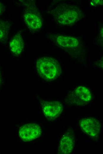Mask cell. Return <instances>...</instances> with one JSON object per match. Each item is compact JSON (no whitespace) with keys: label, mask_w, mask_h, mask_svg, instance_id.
I'll return each instance as SVG.
<instances>
[{"label":"cell","mask_w":103,"mask_h":154,"mask_svg":"<svg viewBox=\"0 0 103 154\" xmlns=\"http://www.w3.org/2000/svg\"><path fill=\"white\" fill-rule=\"evenodd\" d=\"M36 68L40 77L46 81L55 80L62 73L59 62L56 59L48 57L38 59L36 62Z\"/></svg>","instance_id":"7a4b0ae2"},{"label":"cell","mask_w":103,"mask_h":154,"mask_svg":"<svg viewBox=\"0 0 103 154\" xmlns=\"http://www.w3.org/2000/svg\"><path fill=\"white\" fill-rule=\"evenodd\" d=\"M11 25L10 21L0 19V43H6Z\"/></svg>","instance_id":"8fae6325"},{"label":"cell","mask_w":103,"mask_h":154,"mask_svg":"<svg viewBox=\"0 0 103 154\" xmlns=\"http://www.w3.org/2000/svg\"><path fill=\"white\" fill-rule=\"evenodd\" d=\"M51 13L56 23L62 26H71L83 16L81 10L77 6L60 4L51 10Z\"/></svg>","instance_id":"6da1fadb"},{"label":"cell","mask_w":103,"mask_h":154,"mask_svg":"<svg viewBox=\"0 0 103 154\" xmlns=\"http://www.w3.org/2000/svg\"><path fill=\"white\" fill-rule=\"evenodd\" d=\"M9 46L12 53L15 56L20 55L24 47V42L21 33H16L11 39Z\"/></svg>","instance_id":"30bf717a"},{"label":"cell","mask_w":103,"mask_h":154,"mask_svg":"<svg viewBox=\"0 0 103 154\" xmlns=\"http://www.w3.org/2000/svg\"><path fill=\"white\" fill-rule=\"evenodd\" d=\"M41 133V129L38 125L35 123H29L20 128L19 135L23 141L29 142L39 137Z\"/></svg>","instance_id":"52a82bcc"},{"label":"cell","mask_w":103,"mask_h":154,"mask_svg":"<svg viewBox=\"0 0 103 154\" xmlns=\"http://www.w3.org/2000/svg\"><path fill=\"white\" fill-rule=\"evenodd\" d=\"M80 127L82 131L91 138L97 137L100 130V123L97 119L94 118H86L79 121Z\"/></svg>","instance_id":"ba28073f"},{"label":"cell","mask_w":103,"mask_h":154,"mask_svg":"<svg viewBox=\"0 0 103 154\" xmlns=\"http://www.w3.org/2000/svg\"><path fill=\"white\" fill-rule=\"evenodd\" d=\"M2 81V78H1V72L0 71V85H1Z\"/></svg>","instance_id":"5bb4252c"},{"label":"cell","mask_w":103,"mask_h":154,"mask_svg":"<svg viewBox=\"0 0 103 154\" xmlns=\"http://www.w3.org/2000/svg\"><path fill=\"white\" fill-rule=\"evenodd\" d=\"M43 113L48 120L53 121L58 118L63 110L62 104L58 101H46L39 99Z\"/></svg>","instance_id":"8992f818"},{"label":"cell","mask_w":103,"mask_h":154,"mask_svg":"<svg viewBox=\"0 0 103 154\" xmlns=\"http://www.w3.org/2000/svg\"><path fill=\"white\" fill-rule=\"evenodd\" d=\"M24 6L23 17L24 22L31 32L39 30L43 24V19L34 0H20Z\"/></svg>","instance_id":"3957f363"},{"label":"cell","mask_w":103,"mask_h":154,"mask_svg":"<svg viewBox=\"0 0 103 154\" xmlns=\"http://www.w3.org/2000/svg\"><path fill=\"white\" fill-rule=\"evenodd\" d=\"M50 37L54 44L69 53L71 51L77 55V51L79 52L82 47V41L78 38L60 34L52 35Z\"/></svg>","instance_id":"277c9868"},{"label":"cell","mask_w":103,"mask_h":154,"mask_svg":"<svg viewBox=\"0 0 103 154\" xmlns=\"http://www.w3.org/2000/svg\"><path fill=\"white\" fill-rule=\"evenodd\" d=\"M5 7L4 4L0 2V15L5 11Z\"/></svg>","instance_id":"7c38bea8"},{"label":"cell","mask_w":103,"mask_h":154,"mask_svg":"<svg viewBox=\"0 0 103 154\" xmlns=\"http://www.w3.org/2000/svg\"><path fill=\"white\" fill-rule=\"evenodd\" d=\"M91 96L90 91L87 88L80 86L68 93L66 101L71 105H84L90 102Z\"/></svg>","instance_id":"5b68a950"},{"label":"cell","mask_w":103,"mask_h":154,"mask_svg":"<svg viewBox=\"0 0 103 154\" xmlns=\"http://www.w3.org/2000/svg\"><path fill=\"white\" fill-rule=\"evenodd\" d=\"M75 145L73 133L67 131L62 137L59 144L58 154H68L72 153Z\"/></svg>","instance_id":"9c48e42d"},{"label":"cell","mask_w":103,"mask_h":154,"mask_svg":"<svg viewBox=\"0 0 103 154\" xmlns=\"http://www.w3.org/2000/svg\"><path fill=\"white\" fill-rule=\"evenodd\" d=\"M93 2H95V4H97L99 5H102L103 4L102 1L100 0H94Z\"/></svg>","instance_id":"4fadbf2b"}]
</instances>
